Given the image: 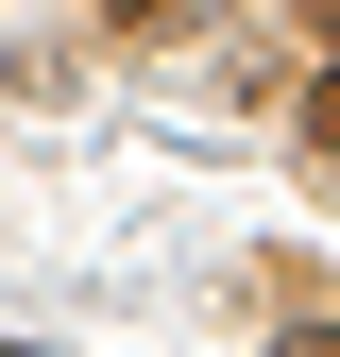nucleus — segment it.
Returning a JSON list of instances; mask_svg holds the SVG:
<instances>
[{
    "label": "nucleus",
    "mask_w": 340,
    "mask_h": 357,
    "mask_svg": "<svg viewBox=\"0 0 340 357\" xmlns=\"http://www.w3.org/2000/svg\"><path fill=\"white\" fill-rule=\"evenodd\" d=\"M307 137H323V153H340V68H323V102H307Z\"/></svg>",
    "instance_id": "obj_1"
}]
</instances>
